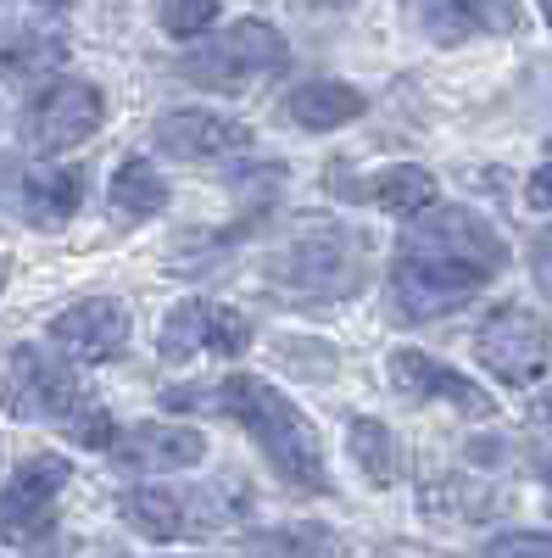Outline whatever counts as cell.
<instances>
[{
	"mask_svg": "<svg viewBox=\"0 0 552 558\" xmlns=\"http://www.w3.org/2000/svg\"><path fill=\"white\" fill-rule=\"evenodd\" d=\"M291 62V45L273 23H257V17H241L229 23V34L207 39L201 51H191L179 62V73L201 84V89H218V96H235V89H252L257 78H273L285 73Z\"/></svg>",
	"mask_w": 552,
	"mask_h": 558,
	"instance_id": "obj_5",
	"label": "cell"
},
{
	"mask_svg": "<svg viewBox=\"0 0 552 558\" xmlns=\"http://www.w3.org/2000/svg\"><path fill=\"white\" fill-rule=\"evenodd\" d=\"M280 363L302 380H335V347L324 341H280Z\"/></svg>",
	"mask_w": 552,
	"mask_h": 558,
	"instance_id": "obj_23",
	"label": "cell"
},
{
	"mask_svg": "<svg viewBox=\"0 0 552 558\" xmlns=\"http://www.w3.org/2000/svg\"><path fill=\"white\" fill-rule=\"evenodd\" d=\"M419 502L436 520H491L502 508V492L491 481H475V475H436L419 492Z\"/></svg>",
	"mask_w": 552,
	"mask_h": 558,
	"instance_id": "obj_19",
	"label": "cell"
},
{
	"mask_svg": "<svg viewBox=\"0 0 552 558\" xmlns=\"http://www.w3.org/2000/svg\"><path fill=\"white\" fill-rule=\"evenodd\" d=\"M419 23H425V34H430L436 45H464V39H475L480 28H514L519 12H514V7H425Z\"/></svg>",
	"mask_w": 552,
	"mask_h": 558,
	"instance_id": "obj_22",
	"label": "cell"
},
{
	"mask_svg": "<svg viewBox=\"0 0 552 558\" xmlns=\"http://www.w3.org/2000/svg\"><path fill=\"white\" fill-rule=\"evenodd\" d=\"M101 89L84 84V78H51L45 89H34V101L23 107V146L39 157H57L84 146L89 134L101 129Z\"/></svg>",
	"mask_w": 552,
	"mask_h": 558,
	"instance_id": "obj_8",
	"label": "cell"
},
{
	"mask_svg": "<svg viewBox=\"0 0 552 558\" xmlns=\"http://www.w3.org/2000/svg\"><path fill=\"white\" fill-rule=\"evenodd\" d=\"M84 408L78 375L57 357V352H39L28 341H17L0 363V413L12 418H62L73 425V413Z\"/></svg>",
	"mask_w": 552,
	"mask_h": 558,
	"instance_id": "obj_6",
	"label": "cell"
},
{
	"mask_svg": "<svg viewBox=\"0 0 552 558\" xmlns=\"http://www.w3.org/2000/svg\"><path fill=\"white\" fill-rule=\"evenodd\" d=\"M341 191L357 196V202H375V207H385V213H396V218H419V213L436 207V179H430L425 168H413V162L380 168L368 184H341Z\"/></svg>",
	"mask_w": 552,
	"mask_h": 558,
	"instance_id": "obj_15",
	"label": "cell"
},
{
	"mask_svg": "<svg viewBox=\"0 0 552 558\" xmlns=\"http://www.w3.org/2000/svg\"><path fill=\"white\" fill-rule=\"evenodd\" d=\"M486 558H552V536L547 531H508L486 547Z\"/></svg>",
	"mask_w": 552,
	"mask_h": 558,
	"instance_id": "obj_25",
	"label": "cell"
},
{
	"mask_svg": "<svg viewBox=\"0 0 552 558\" xmlns=\"http://www.w3.org/2000/svg\"><path fill=\"white\" fill-rule=\"evenodd\" d=\"M84 202V168H39L23 179V213L34 229H62Z\"/></svg>",
	"mask_w": 552,
	"mask_h": 558,
	"instance_id": "obj_17",
	"label": "cell"
},
{
	"mask_svg": "<svg viewBox=\"0 0 552 558\" xmlns=\"http://www.w3.org/2000/svg\"><path fill=\"white\" fill-rule=\"evenodd\" d=\"M530 274H536V286L552 296V229H541V235L530 241Z\"/></svg>",
	"mask_w": 552,
	"mask_h": 558,
	"instance_id": "obj_26",
	"label": "cell"
},
{
	"mask_svg": "<svg viewBox=\"0 0 552 558\" xmlns=\"http://www.w3.org/2000/svg\"><path fill=\"white\" fill-rule=\"evenodd\" d=\"M246 558H352L335 525H273L246 536Z\"/></svg>",
	"mask_w": 552,
	"mask_h": 558,
	"instance_id": "obj_18",
	"label": "cell"
},
{
	"mask_svg": "<svg viewBox=\"0 0 552 558\" xmlns=\"http://www.w3.org/2000/svg\"><path fill=\"white\" fill-rule=\"evenodd\" d=\"M51 341L78 363H107L128 341V307L118 296H89V302L68 307L62 318H51Z\"/></svg>",
	"mask_w": 552,
	"mask_h": 558,
	"instance_id": "obj_13",
	"label": "cell"
},
{
	"mask_svg": "<svg viewBox=\"0 0 552 558\" xmlns=\"http://www.w3.org/2000/svg\"><path fill=\"white\" fill-rule=\"evenodd\" d=\"M157 23H162L173 39H196L201 28L218 23V7H212V0H191V7H179V0H173V7H157Z\"/></svg>",
	"mask_w": 552,
	"mask_h": 558,
	"instance_id": "obj_24",
	"label": "cell"
},
{
	"mask_svg": "<svg viewBox=\"0 0 552 558\" xmlns=\"http://www.w3.org/2000/svg\"><path fill=\"white\" fill-rule=\"evenodd\" d=\"M246 347H252V318L235 307H218V302H179L162 318V336H157L162 363H191L201 352L241 357Z\"/></svg>",
	"mask_w": 552,
	"mask_h": 558,
	"instance_id": "obj_10",
	"label": "cell"
},
{
	"mask_svg": "<svg viewBox=\"0 0 552 558\" xmlns=\"http://www.w3.org/2000/svg\"><path fill=\"white\" fill-rule=\"evenodd\" d=\"M162 408H173V413L191 408V413L235 418V425L262 447V458L273 463V475H280L285 492H296V497H330L335 492L324 441H318V425L291 397H280L257 375H223L212 386H168Z\"/></svg>",
	"mask_w": 552,
	"mask_h": 558,
	"instance_id": "obj_2",
	"label": "cell"
},
{
	"mask_svg": "<svg viewBox=\"0 0 552 558\" xmlns=\"http://www.w3.org/2000/svg\"><path fill=\"white\" fill-rule=\"evenodd\" d=\"M157 146L179 162H212L246 146V129L235 118H218L207 107H173L157 118Z\"/></svg>",
	"mask_w": 552,
	"mask_h": 558,
	"instance_id": "obj_14",
	"label": "cell"
},
{
	"mask_svg": "<svg viewBox=\"0 0 552 558\" xmlns=\"http://www.w3.org/2000/svg\"><path fill=\"white\" fill-rule=\"evenodd\" d=\"M547 23H552V7H547Z\"/></svg>",
	"mask_w": 552,
	"mask_h": 558,
	"instance_id": "obj_30",
	"label": "cell"
},
{
	"mask_svg": "<svg viewBox=\"0 0 552 558\" xmlns=\"http://www.w3.org/2000/svg\"><path fill=\"white\" fill-rule=\"evenodd\" d=\"M525 202H530L536 213H552V162H541V168L530 173V184H525Z\"/></svg>",
	"mask_w": 552,
	"mask_h": 558,
	"instance_id": "obj_27",
	"label": "cell"
},
{
	"mask_svg": "<svg viewBox=\"0 0 552 558\" xmlns=\"http://www.w3.org/2000/svg\"><path fill=\"white\" fill-rule=\"evenodd\" d=\"M346 447H352V463L363 470V481L385 492L402 481V447L396 436L380 425V418H352V430H346Z\"/></svg>",
	"mask_w": 552,
	"mask_h": 558,
	"instance_id": "obj_20",
	"label": "cell"
},
{
	"mask_svg": "<svg viewBox=\"0 0 552 558\" xmlns=\"http://www.w3.org/2000/svg\"><path fill=\"white\" fill-rule=\"evenodd\" d=\"M112 207L123 218H157L168 207V179L140 157H123L118 173H112Z\"/></svg>",
	"mask_w": 552,
	"mask_h": 558,
	"instance_id": "obj_21",
	"label": "cell"
},
{
	"mask_svg": "<svg viewBox=\"0 0 552 558\" xmlns=\"http://www.w3.org/2000/svg\"><path fill=\"white\" fill-rule=\"evenodd\" d=\"M73 481V463L62 452H39L17 463V475L0 492V536H12L23 547H51L45 531L57 525V497Z\"/></svg>",
	"mask_w": 552,
	"mask_h": 558,
	"instance_id": "obj_9",
	"label": "cell"
},
{
	"mask_svg": "<svg viewBox=\"0 0 552 558\" xmlns=\"http://www.w3.org/2000/svg\"><path fill=\"white\" fill-rule=\"evenodd\" d=\"M502 268H508V241L475 207H430L419 218H407L396 241V257L385 274L391 318L425 324V318L457 313Z\"/></svg>",
	"mask_w": 552,
	"mask_h": 558,
	"instance_id": "obj_1",
	"label": "cell"
},
{
	"mask_svg": "<svg viewBox=\"0 0 552 558\" xmlns=\"http://www.w3.org/2000/svg\"><path fill=\"white\" fill-rule=\"evenodd\" d=\"M368 257H375V235L363 223L324 218L307 223L268 257V286L296 302H346L368 286Z\"/></svg>",
	"mask_w": 552,
	"mask_h": 558,
	"instance_id": "obj_3",
	"label": "cell"
},
{
	"mask_svg": "<svg viewBox=\"0 0 552 558\" xmlns=\"http://www.w3.org/2000/svg\"><path fill=\"white\" fill-rule=\"evenodd\" d=\"M536 470H541V481L552 486V452H541V458H536Z\"/></svg>",
	"mask_w": 552,
	"mask_h": 558,
	"instance_id": "obj_29",
	"label": "cell"
},
{
	"mask_svg": "<svg viewBox=\"0 0 552 558\" xmlns=\"http://www.w3.org/2000/svg\"><path fill=\"white\" fill-rule=\"evenodd\" d=\"M475 357L491 368L502 386H536L547 375V357H552V336H547V318L525 302H502L480 318L475 330Z\"/></svg>",
	"mask_w": 552,
	"mask_h": 558,
	"instance_id": "obj_7",
	"label": "cell"
},
{
	"mask_svg": "<svg viewBox=\"0 0 552 558\" xmlns=\"http://www.w3.org/2000/svg\"><path fill=\"white\" fill-rule=\"evenodd\" d=\"M530 413H536V425H541V430H552V386L536 397V408H530Z\"/></svg>",
	"mask_w": 552,
	"mask_h": 558,
	"instance_id": "obj_28",
	"label": "cell"
},
{
	"mask_svg": "<svg viewBox=\"0 0 552 558\" xmlns=\"http://www.w3.org/2000/svg\"><path fill=\"white\" fill-rule=\"evenodd\" d=\"M391 386L407 402H446V408L469 413V418H491L496 413V402L469 375H457V368H446L441 357H430L419 347H396L391 352Z\"/></svg>",
	"mask_w": 552,
	"mask_h": 558,
	"instance_id": "obj_11",
	"label": "cell"
},
{
	"mask_svg": "<svg viewBox=\"0 0 552 558\" xmlns=\"http://www.w3.org/2000/svg\"><path fill=\"white\" fill-rule=\"evenodd\" d=\"M246 486L235 481H212V486H196V492H173V486H128L118 497V514L151 536V542H184V536H212L223 531L235 514H246Z\"/></svg>",
	"mask_w": 552,
	"mask_h": 558,
	"instance_id": "obj_4",
	"label": "cell"
},
{
	"mask_svg": "<svg viewBox=\"0 0 552 558\" xmlns=\"http://www.w3.org/2000/svg\"><path fill=\"white\" fill-rule=\"evenodd\" d=\"M107 452L128 475H173V470H196V463L207 458V436L191 430V425L146 418V425H134V430H118V441Z\"/></svg>",
	"mask_w": 552,
	"mask_h": 558,
	"instance_id": "obj_12",
	"label": "cell"
},
{
	"mask_svg": "<svg viewBox=\"0 0 552 558\" xmlns=\"http://www.w3.org/2000/svg\"><path fill=\"white\" fill-rule=\"evenodd\" d=\"M285 112H291V123H296V129L330 134V129H341V123L363 118V96H357L352 84H341V78H312V84H296V89H291Z\"/></svg>",
	"mask_w": 552,
	"mask_h": 558,
	"instance_id": "obj_16",
	"label": "cell"
}]
</instances>
